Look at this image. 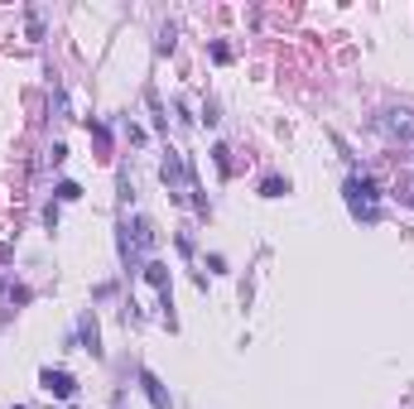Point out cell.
Segmentation results:
<instances>
[{
  "mask_svg": "<svg viewBox=\"0 0 414 409\" xmlns=\"http://www.w3.org/2000/svg\"><path fill=\"white\" fill-rule=\"evenodd\" d=\"M145 279H150V284L164 294V303H169V270L159 265V260H150V265H145Z\"/></svg>",
  "mask_w": 414,
  "mask_h": 409,
  "instance_id": "obj_7",
  "label": "cell"
},
{
  "mask_svg": "<svg viewBox=\"0 0 414 409\" xmlns=\"http://www.w3.org/2000/svg\"><path fill=\"white\" fill-rule=\"evenodd\" d=\"M39 385H44L54 400H73V395H78V381H73L68 371H54V366H44V371H39Z\"/></svg>",
  "mask_w": 414,
  "mask_h": 409,
  "instance_id": "obj_4",
  "label": "cell"
},
{
  "mask_svg": "<svg viewBox=\"0 0 414 409\" xmlns=\"http://www.w3.org/2000/svg\"><path fill=\"white\" fill-rule=\"evenodd\" d=\"M347 207L361 221H381V183L366 178V173H352L347 178Z\"/></svg>",
  "mask_w": 414,
  "mask_h": 409,
  "instance_id": "obj_1",
  "label": "cell"
},
{
  "mask_svg": "<svg viewBox=\"0 0 414 409\" xmlns=\"http://www.w3.org/2000/svg\"><path fill=\"white\" fill-rule=\"evenodd\" d=\"M376 130H381V135H390V140H414V111H381V116H376Z\"/></svg>",
  "mask_w": 414,
  "mask_h": 409,
  "instance_id": "obj_3",
  "label": "cell"
},
{
  "mask_svg": "<svg viewBox=\"0 0 414 409\" xmlns=\"http://www.w3.org/2000/svg\"><path fill=\"white\" fill-rule=\"evenodd\" d=\"M159 178H164L169 188H178V183H188V169H183V154H173V149H169V159L159 164Z\"/></svg>",
  "mask_w": 414,
  "mask_h": 409,
  "instance_id": "obj_6",
  "label": "cell"
},
{
  "mask_svg": "<svg viewBox=\"0 0 414 409\" xmlns=\"http://www.w3.org/2000/svg\"><path fill=\"white\" fill-rule=\"evenodd\" d=\"M395 193H400V197H405V202L414 207V173H405V178H400V188H395Z\"/></svg>",
  "mask_w": 414,
  "mask_h": 409,
  "instance_id": "obj_11",
  "label": "cell"
},
{
  "mask_svg": "<svg viewBox=\"0 0 414 409\" xmlns=\"http://www.w3.org/2000/svg\"><path fill=\"white\" fill-rule=\"evenodd\" d=\"M83 342L92 356H102V337H97V318H83Z\"/></svg>",
  "mask_w": 414,
  "mask_h": 409,
  "instance_id": "obj_8",
  "label": "cell"
},
{
  "mask_svg": "<svg viewBox=\"0 0 414 409\" xmlns=\"http://www.w3.org/2000/svg\"><path fill=\"white\" fill-rule=\"evenodd\" d=\"M150 245H154V221H150V217L126 221V236H121V255H126V260H135L140 250H150Z\"/></svg>",
  "mask_w": 414,
  "mask_h": 409,
  "instance_id": "obj_2",
  "label": "cell"
},
{
  "mask_svg": "<svg viewBox=\"0 0 414 409\" xmlns=\"http://www.w3.org/2000/svg\"><path fill=\"white\" fill-rule=\"evenodd\" d=\"M260 193H265V197H279V193H289V183H284V178H265Z\"/></svg>",
  "mask_w": 414,
  "mask_h": 409,
  "instance_id": "obj_9",
  "label": "cell"
},
{
  "mask_svg": "<svg viewBox=\"0 0 414 409\" xmlns=\"http://www.w3.org/2000/svg\"><path fill=\"white\" fill-rule=\"evenodd\" d=\"M58 197H63V202H78V197H83V188L68 178V183H58Z\"/></svg>",
  "mask_w": 414,
  "mask_h": 409,
  "instance_id": "obj_10",
  "label": "cell"
},
{
  "mask_svg": "<svg viewBox=\"0 0 414 409\" xmlns=\"http://www.w3.org/2000/svg\"><path fill=\"white\" fill-rule=\"evenodd\" d=\"M140 390H145V400L154 409H173V400H169V390H164V381L150 371V366H140Z\"/></svg>",
  "mask_w": 414,
  "mask_h": 409,
  "instance_id": "obj_5",
  "label": "cell"
}]
</instances>
